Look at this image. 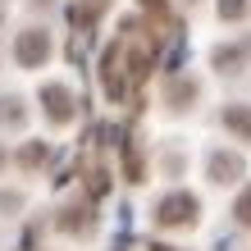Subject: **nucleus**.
Here are the masks:
<instances>
[{
    "mask_svg": "<svg viewBox=\"0 0 251 251\" xmlns=\"http://www.w3.org/2000/svg\"><path fill=\"white\" fill-rule=\"evenodd\" d=\"M197 197H192V192H169L165 201L155 205V224L160 228H187L192 219H197Z\"/></svg>",
    "mask_w": 251,
    "mask_h": 251,
    "instance_id": "nucleus-1",
    "label": "nucleus"
},
{
    "mask_svg": "<svg viewBox=\"0 0 251 251\" xmlns=\"http://www.w3.org/2000/svg\"><path fill=\"white\" fill-rule=\"evenodd\" d=\"M14 60H19L23 69H41L50 60V32H41V27L19 32V41H14Z\"/></svg>",
    "mask_w": 251,
    "mask_h": 251,
    "instance_id": "nucleus-2",
    "label": "nucleus"
},
{
    "mask_svg": "<svg viewBox=\"0 0 251 251\" xmlns=\"http://www.w3.org/2000/svg\"><path fill=\"white\" fill-rule=\"evenodd\" d=\"M41 105H46V119L50 124H69L73 119V92L60 82H46L41 87Z\"/></svg>",
    "mask_w": 251,
    "mask_h": 251,
    "instance_id": "nucleus-3",
    "label": "nucleus"
},
{
    "mask_svg": "<svg viewBox=\"0 0 251 251\" xmlns=\"http://www.w3.org/2000/svg\"><path fill=\"white\" fill-rule=\"evenodd\" d=\"M210 178H215V183L242 178V155H238V151H215V155H210Z\"/></svg>",
    "mask_w": 251,
    "mask_h": 251,
    "instance_id": "nucleus-4",
    "label": "nucleus"
},
{
    "mask_svg": "<svg viewBox=\"0 0 251 251\" xmlns=\"http://www.w3.org/2000/svg\"><path fill=\"white\" fill-rule=\"evenodd\" d=\"M224 124L238 132V137L251 142V105H228V110H224Z\"/></svg>",
    "mask_w": 251,
    "mask_h": 251,
    "instance_id": "nucleus-5",
    "label": "nucleus"
},
{
    "mask_svg": "<svg viewBox=\"0 0 251 251\" xmlns=\"http://www.w3.org/2000/svg\"><path fill=\"white\" fill-rule=\"evenodd\" d=\"M247 9H251V0H219V19H224V23L247 19Z\"/></svg>",
    "mask_w": 251,
    "mask_h": 251,
    "instance_id": "nucleus-6",
    "label": "nucleus"
},
{
    "mask_svg": "<svg viewBox=\"0 0 251 251\" xmlns=\"http://www.w3.org/2000/svg\"><path fill=\"white\" fill-rule=\"evenodd\" d=\"M247 60V46H224V50H215V64L228 73V64H242Z\"/></svg>",
    "mask_w": 251,
    "mask_h": 251,
    "instance_id": "nucleus-7",
    "label": "nucleus"
},
{
    "mask_svg": "<svg viewBox=\"0 0 251 251\" xmlns=\"http://www.w3.org/2000/svg\"><path fill=\"white\" fill-rule=\"evenodd\" d=\"M233 215H238V224H247V228H251V183H247V192L238 197V205H233Z\"/></svg>",
    "mask_w": 251,
    "mask_h": 251,
    "instance_id": "nucleus-8",
    "label": "nucleus"
},
{
    "mask_svg": "<svg viewBox=\"0 0 251 251\" xmlns=\"http://www.w3.org/2000/svg\"><path fill=\"white\" fill-rule=\"evenodd\" d=\"M0 119H5V124H23V100H5V110H0Z\"/></svg>",
    "mask_w": 251,
    "mask_h": 251,
    "instance_id": "nucleus-9",
    "label": "nucleus"
},
{
    "mask_svg": "<svg viewBox=\"0 0 251 251\" xmlns=\"http://www.w3.org/2000/svg\"><path fill=\"white\" fill-rule=\"evenodd\" d=\"M19 160H23L27 169H32V165H41V160H46V146H27V151H23Z\"/></svg>",
    "mask_w": 251,
    "mask_h": 251,
    "instance_id": "nucleus-10",
    "label": "nucleus"
},
{
    "mask_svg": "<svg viewBox=\"0 0 251 251\" xmlns=\"http://www.w3.org/2000/svg\"><path fill=\"white\" fill-rule=\"evenodd\" d=\"M146 251H174V247H165V242H155V247H146Z\"/></svg>",
    "mask_w": 251,
    "mask_h": 251,
    "instance_id": "nucleus-11",
    "label": "nucleus"
}]
</instances>
